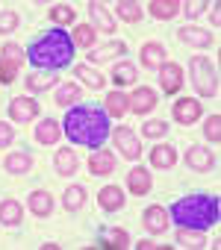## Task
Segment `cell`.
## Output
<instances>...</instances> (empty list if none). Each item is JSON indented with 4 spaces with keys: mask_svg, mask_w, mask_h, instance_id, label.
<instances>
[{
    "mask_svg": "<svg viewBox=\"0 0 221 250\" xmlns=\"http://www.w3.org/2000/svg\"><path fill=\"white\" fill-rule=\"evenodd\" d=\"M50 18H53V24H74L77 21V9H71L68 3H59V6L50 9Z\"/></svg>",
    "mask_w": 221,
    "mask_h": 250,
    "instance_id": "cell-35",
    "label": "cell"
},
{
    "mask_svg": "<svg viewBox=\"0 0 221 250\" xmlns=\"http://www.w3.org/2000/svg\"><path fill=\"white\" fill-rule=\"evenodd\" d=\"M127 53V44L121 39H112V42H106V44H94L88 59L91 62H109V59H115V56H124Z\"/></svg>",
    "mask_w": 221,
    "mask_h": 250,
    "instance_id": "cell-13",
    "label": "cell"
},
{
    "mask_svg": "<svg viewBox=\"0 0 221 250\" xmlns=\"http://www.w3.org/2000/svg\"><path fill=\"white\" fill-rule=\"evenodd\" d=\"M136 247H139V250H159V247H165V244H156V241H151V238H142Z\"/></svg>",
    "mask_w": 221,
    "mask_h": 250,
    "instance_id": "cell-44",
    "label": "cell"
},
{
    "mask_svg": "<svg viewBox=\"0 0 221 250\" xmlns=\"http://www.w3.org/2000/svg\"><path fill=\"white\" fill-rule=\"evenodd\" d=\"M171 115H174V121H177V124L189 127V124H195V121L200 118V103H198L195 97H180V100L174 103Z\"/></svg>",
    "mask_w": 221,
    "mask_h": 250,
    "instance_id": "cell-7",
    "label": "cell"
},
{
    "mask_svg": "<svg viewBox=\"0 0 221 250\" xmlns=\"http://www.w3.org/2000/svg\"><path fill=\"white\" fill-rule=\"evenodd\" d=\"M177 39L183 42V44H189V47H209L212 42H215V36L212 33H206V30H200V27H183V30H177Z\"/></svg>",
    "mask_w": 221,
    "mask_h": 250,
    "instance_id": "cell-14",
    "label": "cell"
},
{
    "mask_svg": "<svg viewBox=\"0 0 221 250\" xmlns=\"http://www.w3.org/2000/svg\"><path fill=\"white\" fill-rule=\"evenodd\" d=\"M186 165L192 168V171H212L215 168V153L212 150H206V147H200V145H192L189 150H186Z\"/></svg>",
    "mask_w": 221,
    "mask_h": 250,
    "instance_id": "cell-8",
    "label": "cell"
},
{
    "mask_svg": "<svg viewBox=\"0 0 221 250\" xmlns=\"http://www.w3.org/2000/svg\"><path fill=\"white\" fill-rule=\"evenodd\" d=\"M127 106H130V112H136V115H148V112L156 106V91L148 88V85H142V88H136V91L127 97Z\"/></svg>",
    "mask_w": 221,
    "mask_h": 250,
    "instance_id": "cell-10",
    "label": "cell"
},
{
    "mask_svg": "<svg viewBox=\"0 0 221 250\" xmlns=\"http://www.w3.org/2000/svg\"><path fill=\"white\" fill-rule=\"evenodd\" d=\"M71 42L80 44V47H94V42H97V30H94L91 24H77L74 33H71Z\"/></svg>",
    "mask_w": 221,
    "mask_h": 250,
    "instance_id": "cell-28",
    "label": "cell"
},
{
    "mask_svg": "<svg viewBox=\"0 0 221 250\" xmlns=\"http://www.w3.org/2000/svg\"><path fill=\"white\" fill-rule=\"evenodd\" d=\"M97 203H100L103 212H118V209H124L127 197H124V191H121L118 186H103V188L97 191Z\"/></svg>",
    "mask_w": 221,
    "mask_h": 250,
    "instance_id": "cell-11",
    "label": "cell"
},
{
    "mask_svg": "<svg viewBox=\"0 0 221 250\" xmlns=\"http://www.w3.org/2000/svg\"><path fill=\"white\" fill-rule=\"evenodd\" d=\"M15 30H18V15L12 9H3L0 12V36H9Z\"/></svg>",
    "mask_w": 221,
    "mask_h": 250,
    "instance_id": "cell-38",
    "label": "cell"
},
{
    "mask_svg": "<svg viewBox=\"0 0 221 250\" xmlns=\"http://www.w3.org/2000/svg\"><path fill=\"white\" fill-rule=\"evenodd\" d=\"M88 18H91V27L100 30V33H115V18L109 15V9L103 3H88Z\"/></svg>",
    "mask_w": 221,
    "mask_h": 250,
    "instance_id": "cell-15",
    "label": "cell"
},
{
    "mask_svg": "<svg viewBox=\"0 0 221 250\" xmlns=\"http://www.w3.org/2000/svg\"><path fill=\"white\" fill-rule=\"evenodd\" d=\"M88 171L94 177H106V174H112L115 171V153L112 150H91V159H88Z\"/></svg>",
    "mask_w": 221,
    "mask_h": 250,
    "instance_id": "cell-12",
    "label": "cell"
},
{
    "mask_svg": "<svg viewBox=\"0 0 221 250\" xmlns=\"http://www.w3.org/2000/svg\"><path fill=\"white\" fill-rule=\"evenodd\" d=\"M112 80H115V85H133V83H136V65L118 62V65L112 68Z\"/></svg>",
    "mask_w": 221,
    "mask_h": 250,
    "instance_id": "cell-33",
    "label": "cell"
},
{
    "mask_svg": "<svg viewBox=\"0 0 221 250\" xmlns=\"http://www.w3.org/2000/svg\"><path fill=\"white\" fill-rule=\"evenodd\" d=\"M62 133L74 142V145H83V147H103V142L109 139V118L103 109L97 106H74L68 109L65 115V124H62Z\"/></svg>",
    "mask_w": 221,
    "mask_h": 250,
    "instance_id": "cell-1",
    "label": "cell"
},
{
    "mask_svg": "<svg viewBox=\"0 0 221 250\" xmlns=\"http://www.w3.org/2000/svg\"><path fill=\"white\" fill-rule=\"evenodd\" d=\"M62 203H65V209H68V212L83 209V203H86V188H83V186H68V188H65Z\"/></svg>",
    "mask_w": 221,
    "mask_h": 250,
    "instance_id": "cell-32",
    "label": "cell"
},
{
    "mask_svg": "<svg viewBox=\"0 0 221 250\" xmlns=\"http://www.w3.org/2000/svg\"><path fill=\"white\" fill-rule=\"evenodd\" d=\"M74 77H77V80H83L88 88H103V83H106V80H103L91 65H77V68H74Z\"/></svg>",
    "mask_w": 221,
    "mask_h": 250,
    "instance_id": "cell-31",
    "label": "cell"
},
{
    "mask_svg": "<svg viewBox=\"0 0 221 250\" xmlns=\"http://www.w3.org/2000/svg\"><path fill=\"white\" fill-rule=\"evenodd\" d=\"M59 136H62V127H59L53 118L39 121V127H36V142H39V145H56Z\"/></svg>",
    "mask_w": 221,
    "mask_h": 250,
    "instance_id": "cell-23",
    "label": "cell"
},
{
    "mask_svg": "<svg viewBox=\"0 0 221 250\" xmlns=\"http://www.w3.org/2000/svg\"><path fill=\"white\" fill-rule=\"evenodd\" d=\"M77 165H80V159H77V153H74L71 147L56 150L53 168H56V174H59V177H71V174H77Z\"/></svg>",
    "mask_w": 221,
    "mask_h": 250,
    "instance_id": "cell-20",
    "label": "cell"
},
{
    "mask_svg": "<svg viewBox=\"0 0 221 250\" xmlns=\"http://www.w3.org/2000/svg\"><path fill=\"white\" fill-rule=\"evenodd\" d=\"M151 165L154 168H174L177 165V150L171 145H154L151 147Z\"/></svg>",
    "mask_w": 221,
    "mask_h": 250,
    "instance_id": "cell-24",
    "label": "cell"
},
{
    "mask_svg": "<svg viewBox=\"0 0 221 250\" xmlns=\"http://www.w3.org/2000/svg\"><path fill=\"white\" fill-rule=\"evenodd\" d=\"M80 100V85L77 83H62L56 88V106H71Z\"/></svg>",
    "mask_w": 221,
    "mask_h": 250,
    "instance_id": "cell-34",
    "label": "cell"
},
{
    "mask_svg": "<svg viewBox=\"0 0 221 250\" xmlns=\"http://www.w3.org/2000/svg\"><path fill=\"white\" fill-rule=\"evenodd\" d=\"M3 168H6V174H30V168H33V156L27 153V150H12V153H6V159H3Z\"/></svg>",
    "mask_w": 221,
    "mask_h": 250,
    "instance_id": "cell-18",
    "label": "cell"
},
{
    "mask_svg": "<svg viewBox=\"0 0 221 250\" xmlns=\"http://www.w3.org/2000/svg\"><path fill=\"white\" fill-rule=\"evenodd\" d=\"M9 118H12L15 124H30V121L39 118V103H36L33 97L18 94V97L9 100Z\"/></svg>",
    "mask_w": 221,
    "mask_h": 250,
    "instance_id": "cell-5",
    "label": "cell"
},
{
    "mask_svg": "<svg viewBox=\"0 0 221 250\" xmlns=\"http://www.w3.org/2000/svg\"><path fill=\"white\" fill-rule=\"evenodd\" d=\"M115 147H118L121 156H127V159H139V156H142V142H139V136H136L130 127H118V130H115Z\"/></svg>",
    "mask_w": 221,
    "mask_h": 250,
    "instance_id": "cell-6",
    "label": "cell"
},
{
    "mask_svg": "<svg viewBox=\"0 0 221 250\" xmlns=\"http://www.w3.org/2000/svg\"><path fill=\"white\" fill-rule=\"evenodd\" d=\"M24 85H27L30 91H47V88L56 85V77H53L50 71H47V74H44V71H36V74H30V77L24 80Z\"/></svg>",
    "mask_w": 221,
    "mask_h": 250,
    "instance_id": "cell-29",
    "label": "cell"
},
{
    "mask_svg": "<svg viewBox=\"0 0 221 250\" xmlns=\"http://www.w3.org/2000/svg\"><path fill=\"white\" fill-rule=\"evenodd\" d=\"M177 244H183V247H189V250H200V247H206V235H203V229L180 227V229H177Z\"/></svg>",
    "mask_w": 221,
    "mask_h": 250,
    "instance_id": "cell-26",
    "label": "cell"
},
{
    "mask_svg": "<svg viewBox=\"0 0 221 250\" xmlns=\"http://www.w3.org/2000/svg\"><path fill=\"white\" fill-rule=\"evenodd\" d=\"M103 244H106V247H118V250H121V247H127V244H130V235H127L124 229H112V232H109V241H103Z\"/></svg>",
    "mask_w": 221,
    "mask_h": 250,
    "instance_id": "cell-41",
    "label": "cell"
},
{
    "mask_svg": "<svg viewBox=\"0 0 221 250\" xmlns=\"http://www.w3.org/2000/svg\"><path fill=\"white\" fill-rule=\"evenodd\" d=\"M168 133V124L165 121H148L145 127H142V136L145 139H162Z\"/></svg>",
    "mask_w": 221,
    "mask_h": 250,
    "instance_id": "cell-37",
    "label": "cell"
},
{
    "mask_svg": "<svg viewBox=\"0 0 221 250\" xmlns=\"http://www.w3.org/2000/svg\"><path fill=\"white\" fill-rule=\"evenodd\" d=\"M142 221H145V227H148L154 235L165 232V229H168V224H171V218H168V212H165L162 206H148V209H145V215H142Z\"/></svg>",
    "mask_w": 221,
    "mask_h": 250,
    "instance_id": "cell-17",
    "label": "cell"
},
{
    "mask_svg": "<svg viewBox=\"0 0 221 250\" xmlns=\"http://www.w3.org/2000/svg\"><path fill=\"white\" fill-rule=\"evenodd\" d=\"M3 56H6L9 62H15V65H24V56H27V53H24V47H18V44L9 42V44H3Z\"/></svg>",
    "mask_w": 221,
    "mask_h": 250,
    "instance_id": "cell-40",
    "label": "cell"
},
{
    "mask_svg": "<svg viewBox=\"0 0 221 250\" xmlns=\"http://www.w3.org/2000/svg\"><path fill=\"white\" fill-rule=\"evenodd\" d=\"M139 56H142V68H162L165 65V47L159 44V42H148V44H142V50H139Z\"/></svg>",
    "mask_w": 221,
    "mask_h": 250,
    "instance_id": "cell-16",
    "label": "cell"
},
{
    "mask_svg": "<svg viewBox=\"0 0 221 250\" xmlns=\"http://www.w3.org/2000/svg\"><path fill=\"white\" fill-rule=\"evenodd\" d=\"M103 103H106V112L112 115V118H121V115L130 112V106H127V94H121V91H109Z\"/></svg>",
    "mask_w": 221,
    "mask_h": 250,
    "instance_id": "cell-27",
    "label": "cell"
},
{
    "mask_svg": "<svg viewBox=\"0 0 221 250\" xmlns=\"http://www.w3.org/2000/svg\"><path fill=\"white\" fill-rule=\"evenodd\" d=\"M159 85H162L165 94H177L180 85H183V68L177 62H165L159 68Z\"/></svg>",
    "mask_w": 221,
    "mask_h": 250,
    "instance_id": "cell-9",
    "label": "cell"
},
{
    "mask_svg": "<svg viewBox=\"0 0 221 250\" xmlns=\"http://www.w3.org/2000/svg\"><path fill=\"white\" fill-rule=\"evenodd\" d=\"M203 136H206L212 145L221 142V115H209V118H206V124H203Z\"/></svg>",
    "mask_w": 221,
    "mask_h": 250,
    "instance_id": "cell-36",
    "label": "cell"
},
{
    "mask_svg": "<svg viewBox=\"0 0 221 250\" xmlns=\"http://www.w3.org/2000/svg\"><path fill=\"white\" fill-rule=\"evenodd\" d=\"M148 12H151L156 21H171V18L180 12V3H177V0H151V3H148Z\"/></svg>",
    "mask_w": 221,
    "mask_h": 250,
    "instance_id": "cell-25",
    "label": "cell"
},
{
    "mask_svg": "<svg viewBox=\"0 0 221 250\" xmlns=\"http://www.w3.org/2000/svg\"><path fill=\"white\" fill-rule=\"evenodd\" d=\"M27 206H30V212H33L36 218H47V215L53 212V197H50V191L36 188V191H30Z\"/></svg>",
    "mask_w": 221,
    "mask_h": 250,
    "instance_id": "cell-19",
    "label": "cell"
},
{
    "mask_svg": "<svg viewBox=\"0 0 221 250\" xmlns=\"http://www.w3.org/2000/svg\"><path fill=\"white\" fill-rule=\"evenodd\" d=\"M27 59L36 65V68H44V71H53V68H65L71 65L74 59V42L65 30H50L44 33L42 39H36L30 47H27Z\"/></svg>",
    "mask_w": 221,
    "mask_h": 250,
    "instance_id": "cell-3",
    "label": "cell"
},
{
    "mask_svg": "<svg viewBox=\"0 0 221 250\" xmlns=\"http://www.w3.org/2000/svg\"><path fill=\"white\" fill-rule=\"evenodd\" d=\"M21 218H24V206H21L18 200H12V197L0 200V224H6V227H18V224H21Z\"/></svg>",
    "mask_w": 221,
    "mask_h": 250,
    "instance_id": "cell-22",
    "label": "cell"
},
{
    "mask_svg": "<svg viewBox=\"0 0 221 250\" xmlns=\"http://www.w3.org/2000/svg\"><path fill=\"white\" fill-rule=\"evenodd\" d=\"M115 12H118V18L121 21H130V24H136L139 18H142V3H136V0H118V6H115Z\"/></svg>",
    "mask_w": 221,
    "mask_h": 250,
    "instance_id": "cell-30",
    "label": "cell"
},
{
    "mask_svg": "<svg viewBox=\"0 0 221 250\" xmlns=\"http://www.w3.org/2000/svg\"><path fill=\"white\" fill-rule=\"evenodd\" d=\"M218 212H221V206H218L215 194H189V197H180L171 203L168 218L189 229H209L218 224Z\"/></svg>",
    "mask_w": 221,
    "mask_h": 250,
    "instance_id": "cell-2",
    "label": "cell"
},
{
    "mask_svg": "<svg viewBox=\"0 0 221 250\" xmlns=\"http://www.w3.org/2000/svg\"><path fill=\"white\" fill-rule=\"evenodd\" d=\"M12 142H15V130H12V124L0 121V150H6Z\"/></svg>",
    "mask_w": 221,
    "mask_h": 250,
    "instance_id": "cell-42",
    "label": "cell"
},
{
    "mask_svg": "<svg viewBox=\"0 0 221 250\" xmlns=\"http://www.w3.org/2000/svg\"><path fill=\"white\" fill-rule=\"evenodd\" d=\"M151 186H154V180H151L148 168H133V171L127 174V188H130L136 197L148 194V191H151Z\"/></svg>",
    "mask_w": 221,
    "mask_h": 250,
    "instance_id": "cell-21",
    "label": "cell"
},
{
    "mask_svg": "<svg viewBox=\"0 0 221 250\" xmlns=\"http://www.w3.org/2000/svg\"><path fill=\"white\" fill-rule=\"evenodd\" d=\"M18 71H21V65H15L9 59H0V83H15Z\"/></svg>",
    "mask_w": 221,
    "mask_h": 250,
    "instance_id": "cell-39",
    "label": "cell"
},
{
    "mask_svg": "<svg viewBox=\"0 0 221 250\" xmlns=\"http://www.w3.org/2000/svg\"><path fill=\"white\" fill-rule=\"evenodd\" d=\"M189 74H192V83H195L200 97H215L218 94V71L206 56H192Z\"/></svg>",
    "mask_w": 221,
    "mask_h": 250,
    "instance_id": "cell-4",
    "label": "cell"
},
{
    "mask_svg": "<svg viewBox=\"0 0 221 250\" xmlns=\"http://www.w3.org/2000/svg\"><path fill=\"white\" fill-rule=\"evenodd\" d=\"M180 9H183V12H186L189 18H198V15H200L203 9H209V3H206V0H192V3H183Z\"/></svg>",
    "mask_w": 221,
    "mask_h": 250,
    "instance_id": "cell-43",
    "label": "cell"
}]
</instances>
